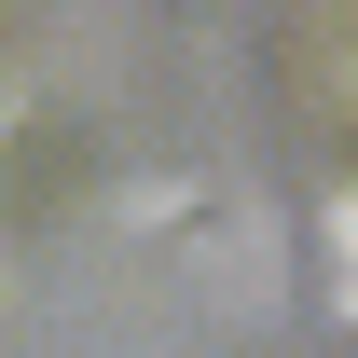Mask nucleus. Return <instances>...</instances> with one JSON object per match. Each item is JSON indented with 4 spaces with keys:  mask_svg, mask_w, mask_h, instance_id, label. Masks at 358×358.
I'll list each match as a JSON object with an SVG mask.
<instances>
[{
    "mask_svg": "<svg viewBox=\"0 0 358 358\" xmlns=\"http://www.w3.org/2000/svg\"><path fill=\"white\" fill-rule=\"evenodd\" d=\"M345 262H358V207H345ZM345 303H358V289H345Z\"/></svg>",
    "mask_w": 358,
    "mask_h": 358,
    "instance_id": "obj_1",
    "label": "nucleus"
}]
</instances>
